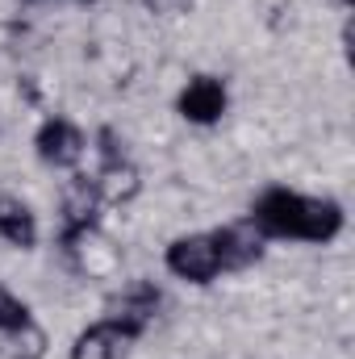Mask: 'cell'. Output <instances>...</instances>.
<instances>
[{"mask_svg":"<svg viewBox=\"0 0 355 359\" xmlns=\"http://www.w3.org/2000/svg\"><path fill=\"white\" fill-rule=\"evenodd\" d=\"M251 222L276 234V238H305V243H330L343 230V209L335 201H318V196H301L288 188H267L255 201Z\"/></svg>","mask_w":355,"mask_h":359,"instance_id":"cell-1","label":"cell"},{"mask_svg":"<svg viewBox=\"0 0 355 359\" xmlns=\"http://www.w3.org/2000/svg\"><path fill=\"white\" fill-rule=\"evenodd\" d=\"M168 268L176 271L180 280H188V284H209V280L222 271V255H217L213 234L176 238V243L168 247Z\"/></svg>","mask_w":355,"mask_h":359,"instance_id":"cell-2","label":"cell"},{"mask_svg":"<svg viewBox=\"0 0 355 359\" xmlns=\"http://www.w3.org/2000/svg\"><path fill=\"white\" fill-rule=\"evenodd\" d=\"M34 147H38V159H42V163H51V168H72V163H80V155H84V134H80L72 121L51 117V121H42Z\"/></svg>","mask_w":355,"mask_h":359,"instance_id":"cell-3","label":"cell"},{"mask_svg":"<svg viewBox=\"0 0 355 359\" xmlns=\"http://www.w3.org/2000/svg\"><path fill=\"white\" fill-rule=\"evenodd\" d=\"M226 113V88L213 76H196L188 80V88L180 92V117L192 126H213Z\"/></svg>","mask_w":355,"mask_h":359,"instance_id":"cell-4","label":"cell"},{"mask_svg":"<svg viewBox=\"0 0 355 359\" xmlns=\"http://www.w3.org/2000/svg\"><path fill=\"white\" fill-rule=\"evenodd\" d=\"M134 339H138L134 330H126L121 322H113V318H109V322L92 326V330H84V334L76 339L72 359H126Z\"/></svg>","mask_w":355,"mask_h":359,"instance_id":"cell-5","label":"cell"},{"mask_svg":"<svg viewBox=\"0 0 355 359\" xmlns=\"http://www.w3.org/2000/svg\"><path fill=\"white\" fill-rule=\"evenodd\" d=\"M264 230L255 222H239V226H226L213 234L217 243V255H222V268H247L264 255Z\"/></svg>","mask_w":355,"mask_h":359,"instance_id":"cell-6","label":"cell"},{"mask_svg":"<svg viewBox=\"0 0 355 359\" xmlns=\"http://www.w3.org/2000/svg\"><path fill=\"white\" fill-rule=\"evenodd\" d=\"M96 205H100V188H96V180L76 176L72 184H67V192H63V217H67L63 243L96 226Z\"/></svg>","mask_w":355,"mask_h":359,"instance_id":"cell-7","label":"cell"},{"mask_svg":"<svg viewBox=\"0 0 355 359\" xmlns=\"http://www.w3.org/2000/svg\"><path fill=\"white\" fill-rule=\"evenodd\" d=\"M0 238L21 251H29L38 243V222L21 196H0Z\"/></svg>","mask_w":355,"mask_h":359,"instance_id":"cell-8","label":"cell"},{"mask_svg":"<svg viewBox=\"0 0 355 359\" xmlns=\"http://www.w3.org/2000/svg\"><path fill=\"white\" fill-rule=\"evenodd\" d=\"M117 313H113V322H121L126 330H134V334H142L147 326H151V318H155V309H159V292L151 288V284H134L117 305H113Z\"/></svg>","mask_w":355,"mask_h":359,"instance_id":"cell-9","label":"cell"},{"mask_svg":"<svg viewBox=\"0 0 355 359\" xmlns=\"http://www.w3.org/2000/svg\"><path fill=\"white\" fill-rule=\"evenodd\" d=\"M21 326H29V309L0 284V334H13V330H21Z\"/></svg>","mask_w":355,"mask_h":359,"instance_id":"cell-10","label":"cell"},{"mask_svg":"<svg viewBox=\"0 0 355 359\" xmlns=\"http://www.w3.org/2000/svg\"><path fill=\"white\" fill-rule=\"evenodd\" d=\"M192 0H147V8H155V13H184Z\"/></svg>","mask_w":355,"mask_h":359,"instance_id":"cell-11","label":"cell"},{"mask_svg":"<svg viewBox=\"0 0 355 359\" xmlns=\"http://www.w3.org/2000/svg\"><path fill=\"white\" fill-rule=\"evenodd\" d=\"M343 4H351V0H343Z\"/></svg>","mask_w":355,"mask_h":359,"instance_id":"cell-12","label":"cell"}]
</instances>
